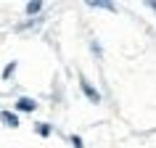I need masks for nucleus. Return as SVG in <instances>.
Returning <instances> with one entry per match:
<instances>
[{
    "label": "nucleus",
    "mask_w": 156,
    "mask_h": 148,
    "mask_svg": "<svg viewBox=\"0 0 156 148\" xmlns=\"http://www.w3.org/2000/svg\"><path fill=\"white\" fill-rule=\"evenodd\" d=\"M146 5H148V8H151V11H154V13H156V0H148Z\"/></svg>",
    "instance_id": "obj_9"
},
{
    "label": "nucleus",
    "mask_w": 156,
    "mask_h": 148,
    "mask_svg": "<svg viewBox=\"0 0 156 148\" xmlns=\"http://www.w3.org/2000/svg\"><path fill=\"white\" fill-rule=\"evenodd\" d=\"M69 143H72L74 148H85V143H82V138H80V135H69Z\"/></svg>",
    "instance_id": "obj_7"
},
{
    "label": "nucleus",
    "mask_w": 156,
    "mask_h": 148,
    "mask_svg": "<svg viewBox=\"0 0 156 148\" xmlns=\"http://www.w3.org/2000/svg\"><path fill=\"white\" fill-rule=\"evenodd\" d=\"M85 5H90V8H106V11H116V5L111 0H87Z\"/></svg>",
    "instance_id": "obj_4"
},
{
    "label": "nucleus",
    "mask_w": 156,
    "mask_h": 148,
    "mask_svg": "<svg viewBox=\"0 0 156 148\" xmlns=\"http://www.w3.org/2000/svg\"><path fill=\"white\" fill-rule=\"evenodd\" d=\"M34 132H37L40 138H50V132H53V127H50L48 122H37V124H34Z\"/></svg>",
    "instance_id": "obj_6"
},
{
    "label": "nucleus",
    "mask_w": 156,
    "mask_h": 148,
    "mask_svg": "<svg viewBox=\"0 0 156 148\" xmlns=\"http://www.w3.org/2000/svg\"><path fill=\"white\" fill-rule=\"evenodd\" d=\"M13 69H16V61H11V64L5 66V69H3V79H8L11 74H13Z\"/></svg>",
    "instance_id": "obj_8"
},
{
    "label": "nucleus",
    "mask_w": 156,
    "mask_h": 148,
    "mask_svg": "<svg viewBox=\"0 0 156 148\" xmlns=\"http://www.w3.org/2000/svg\"><path fill=\"white\" fill-rule=\"evenodd\" d=\"M16 111H27V114H32V111H37V100L21 95V98L16 100Z\"/></svg>",
    "instance_id": "obj_2"
},
{
    "label": "nucleus",
    "mask_w": 156,
    "mask_h": 148,
    "mask_svg": "<svg viewBox=\"0 0 156 148\" xmlns=\"http://www.w3.org/2000/svg\"><path fill=\"white\" fill-rule=\"evenodd\" d=\"M42 5H45V3H42V0H29V3H27V16H37V13H40L42 11Z\"/></svg>",
    "instance_id": "obj_5"
},
{
    "label": "nucleus",
    "mask_w": 156,
    "mask_h": 148,
    "mask_svg": "<svg viewBox=\"0 0 156 148\" xmlns=\"http://www.w3.org/2000/svg\"><path fill=\"white\" fill-rule=\"evenodd\" d=\"M0 122L5 124V127H11V130H16V127H19V116L13 114V111H5V108H0Z\"/></svg>",
    "instance_id": "obj_3"
},
{
    "label": "nucleus",
    "mask_w": 156,
    "mask_h": 148,
    "mask_svg": "<svg viewBox=\"0 0 156 148\" xmlns=\"http://www.w3.org/2000/svg\"><path fill=\"white\" fill-rule=\"evenodd\" d=\"M80 87H82V93H85V98L90 100V103H101V93L93 87L90 82H87V77L85 74H80Z\"/></svg>",
    "instance_id": "obj_1"
}]
</instances>
